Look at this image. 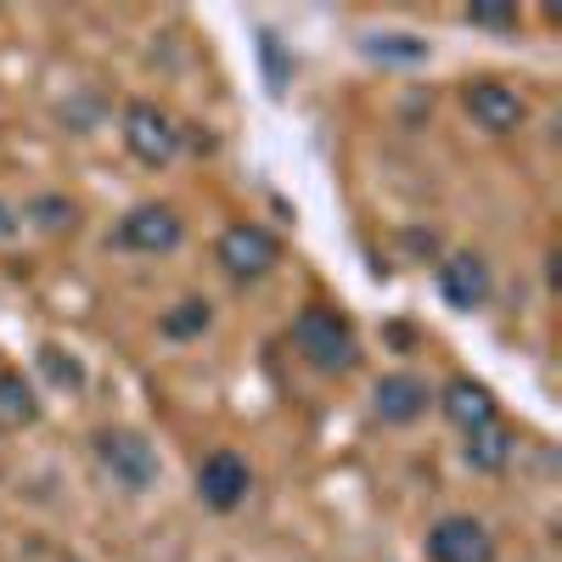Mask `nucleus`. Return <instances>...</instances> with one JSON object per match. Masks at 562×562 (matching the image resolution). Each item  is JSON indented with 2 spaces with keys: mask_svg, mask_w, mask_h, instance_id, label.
<instances>
[{
  "mask_svg": "<svg viewBox=\"0 0 562 562\" xmlns=\"http://www.w3.org/2000/svg\"><path fill=\"white\" fill-rule=\"evenodd\" d=\"M180 237H186V220H180L169 203H135V209L108 231V248L158 259V254H175V248H180Z\"/></svg>",
  "mask_w": 562,
  "mask_h": 562,
  "instance_id": "nucleus-4",
  "label": "nucleus"
},
{
  "mask_svg": "<svg viewBox=\"0 0 562 562\" xmlns=\"http://www.w3.org/2000/svg\"><path fill=\"white\" fill-rule=\"evenodd\" d=\"M434 389L411 378V371H394V378H383L378 389H371V405H378V416L389 422V428H405V422H416L422 411H428Z\"/></svg>",
  "mask_w": 562,
  "mask_h": 562,
  "instance_id": "nucleus-10",
  "label": "nucleus"
},
{
  "mask_svg": "<svg viewBox=\"0 0 562 562\" xmlns=\"http://www.w3.org/2000/svg\"><path fill=\"white\" fill-rule=\"evenodd\" d=\"M214 259H220V270H225V276H237V281H259V276H270V270H276L281 243L270 237L265 225L237 220V225H225V231H220Z\"/></svg>",
  "mask_w": 562,
  "mask_h": 562,
  "instance_id": "nucleus-5",
  "label": "nucleus"
},
{
  "mask_svg": "<svg viewBox=\"0 0 562 562\" xmlns=\"http://www.w3.org/2000/svg\"><path fill=\"white\" fill-rule=\"evenodd\" d=\"M293 349L304 366L315 371H349L355 366V326L333 310V304H304L293 321Z\"/></svg>",
  "mask_w": 562,
  "mask_h": 562,
  "instance_id": "nucleus-1",
  "label": "nucleus"
},
{
  "mask_svg": "<svg viewBox=\"0 0 562 562\" xmlns=\"http://www.w3.org/2000/svg\"><path fill=\"white\" fill-rule=\"evenodd\" d=\"M490 288H495V281H490V259L484 254L461 248V254L439 259V293H445L450 310H484Z\"/></svg>",
  "mask_w": 562,
  "mask_h": 562,
  "instance_id": "nucleus-9",
  "label": "nucleus"
},
{
  "mask_svg": "<svg viewBox=\"0 0 562 562\" xmlns=\"http://www.w3.org/2000/svg\"><path fill=\"white\" fill-rule=\"evenodd\" d=\"M90 450H97L102 473H108L119 490H130V495H147V490H158V479H164V461H158L153 439H140L135 428H102L97 439H90Z\"/></svg>",
  "mask_w": 562,
  "mask_h": 562,
  "instance_id": "nucleus-2",
  "label": "nucleus"
},
{
  "mask_svg": "<svg viewBox=\"0 0 562 562\" xmlns=\"http://www.w3.org/2000/svg\"><path fill=\"white\" fill-rule=\"evenodd\" d=\"M439 405H445V416L456 422L461 434H479V428H490V422H501L495 416V394L484 383H473V378H450Z\"/></svg>",
  "mask_w": 562,
  "mask_h": 562,
  "instance_id": "nucleus-11",
  "label": "nucleus"
},
{
  "mask_svg": "<svg viewBox=\"0 0 562 562\" xmlns=\"http://www.w3.org/2000/svg\"><path fill=\"white\" fill-rule=\"evenodd\" d=\"M119 135H124V147H130V158H135L140 169H169V164L180 158L186 124H180L169 108H158V102H130Z\"/></svg>",
  "mask_w": 562,
  "mask_h": 562,
  "instance_id": "nucleus-3",
  "label": "nucleus"
},
{
  "mask_svg": "<svg viewBox=\"0 0 562 562\" xmlns=\"http://www.w3.org/2000/svg\"><path fill=\"white\" fill-rule=\"evenodd\" d=\"M12 231H18V214H12L7 203H0V237H12Z\"/></svg>",
  "mask_w": 562,
  "mask_h": 562,
  "instance_id": "nucleus-20",
  "label": "nucleus"
},
{
  "mask_svg": "<svg viewBox=\"0 0 562 562\" xmlns=\"http://www.w3.org/2000/svg\"><path fill=\"white\" fill-rule=\"evenodd\" d=\"M461 108H467V119H473L479 130H490V135H512V130H524V119H529V102L512 85H501V79L461 85Z\"/></svg>",
  "mask_w": 562,
  "mask_h": 562,
  "instance_id": "nucleus-6",
  "label": "nucleus"
},
{
  "mask_svg": "<svg viewBox=\"0 0 562 562\" xmlns=\"http://www.w3.org/2000/svg\"><path fill=\"white\" fill-rule=\"evenodd\" d=\"M366 52H371V57H405V63H422V57H428V45H422V40H366Z\"/></svg>",
  "mask_w": 562,
  "mask_h": 562,
  "instance_id": "nucleus-19",
  "label": "nucleus"
},
{
  "mask_svg": "<svg viewBox=\"0 0 562 562\" xmlns=\"http://www.w3.org/2000/svg\"><path fill=\"white\" fill-rule=\"evenodd\" d=\"M40 371H45V378H52L57 389H85V366L74 360V355H63L57 344H40Z\"/></svg>",
  "mask_w": 562,
  "mask_h": 562,
  "instance_id": "nucleus-15",
  "label": "nucleus"
},
{
  "mask_svg": "<svg viewBox=\"0 0 562 562\" xmlns=\"http://www.w3.org/2000/svg\"><path fill=\"white\" fill-rule=\"evenodd\" d=\"M34 416H40V394L34 383L23 378V371H0V428H34Z\"/></svg>",
  "mask_w": 562,
  "mask_h": 562,
  "instance_id": "nucleus-13",
  "label": "nucleus"
},
{
  "mask_svg": "<svg viewBox=\"0 0 562 562\" xmlns=\"http://www.w3.org/2000/svg\"><path fill=\"white\" fill-rule=\"evenodd\" d=\"M29 214H34V225H45V231H74V203H68V198H34Z\"/></svg>",
  "mask_w": 562,
  "mask_h": 562,
  "instance_id": "nucleus-18",
  "label": "nucleus"
},
{
  "mask_svg": "<svg viewBox=\"0 0 562 562\" xmlns=\"http://www.w3.org/2000/svg\"><path fill=\"white\" fill-rule=\"evenodd\" d=\"M512 450H518V434H512L506 422H490V428L467 434V445H461V456H467L473 473H501V467L512 461Z\"/></svg>",
  "mask_w": 562,
  "mask_h": 562,
  "instance_id": "nucleus-12",
  "label": "nucleus"
},
{
  "mask_svg": "<svg viewBox=\"0 0 562 562\" xmlns=\"http://www.w3.org/2000/svg\"><path fill=\"white\" fill-rule=\"evenodd\" d=\"M209 321H214V304H209V299H180V304H169V310L158 315V333H164L169 344H192V338L209 333Z\"/></svg>",
  "mask_w": 562,
  "mask_h": 562,
  "instance_id": "nucleus-14",
  "label": "nucleus"
},
{
  "mask_svg": "<svg viewBox=\"0 0 562 562\" xmlns=\"http://www.w3.org/2000/svg\"><path fill=\"white\" fill-rule=\"evenodd\" d=\"M467 23L484 29V34H518V29H524L518 7H495V0H479V7H467Z\"/></svg>",
  "mask_w": 562,
  "mask_h": 562,
  "instance_id": "nucleus-16",
  "label": "nucleus"
},
{
  "mask_svg": "<svg viewBox=\"0 0 562 562\" xmlns=\"http://www.w3.org/2000/svg\"><path fill=\"white\" fill-rule=\"evenodd\" d=\"M428 562H495V535L479 518H439L428 529Z\"/></svg>",
  "mask_w": 562,
  "mask_h": 562,
  "instance_id": "nucleus-8",
  "label": "nucleus"
},
{
  "mask_svg": "<svg viewBox=\"0 0 562 562\" xmlns=\"http://www.w3.org/2000/svg\"><path fill=\"white\" fill-rule=\"evenodd\" d=\"M259 57H265V74H270V97H281V90H288V79H293V68H288V57H281L276 29H259Z\"/></svg>",
  "mask_w": 562,
  "mask_h": 562,
  "instance_id": "nucleus-17",
  "label": "nucleus"
},
{
  "mask_svg": "<svg viewBox=\"0 0 562 562\" xmlns=\"http://www.w3.org/2000/svg\"><path fill=\"white\" fill-rule=\"evenodd\" d=\"M248 484H254V473H248V461L237 450H214L198 467V501L209 512H237L248 501Z\"/></svg>",
  "mask_w": 562,
  "mask_h": 562,
  "instance_id": "nucleus-7",
  "label": "nucleus"
}]
</instances>
